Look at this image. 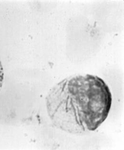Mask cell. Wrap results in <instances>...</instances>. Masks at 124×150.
<instances>
[{"mask_svg":"<svg viewBox=\"0 0 124 150\" xmlns=\"http://www.w3.org/2000/svg\"><path fill=\"white\" fill-rule=\"evenodd\" d=\"M48 115L56 127L78 134L96 130L107 118L111 108L110 89L94 75H76L60 82L46 98Z\"/></svg>","mask_w":124,"mask_h":150,"instance_id":"1","label":"cell"},{"mask_svg":"<svg viewBox=\"0 0 124 150\" xmlns=\"http://www.w3.org/2000/svg\"><path fill=\"white\" fill-rule=\"evenodd\" d=\"M4 78V69H3V66L1 65V62L0 61V91H1L2 85H3Z\"/></svg>","mask_w":124,"mask_h":150,"instance_id":"2","label":"cell"}]
</instances>
